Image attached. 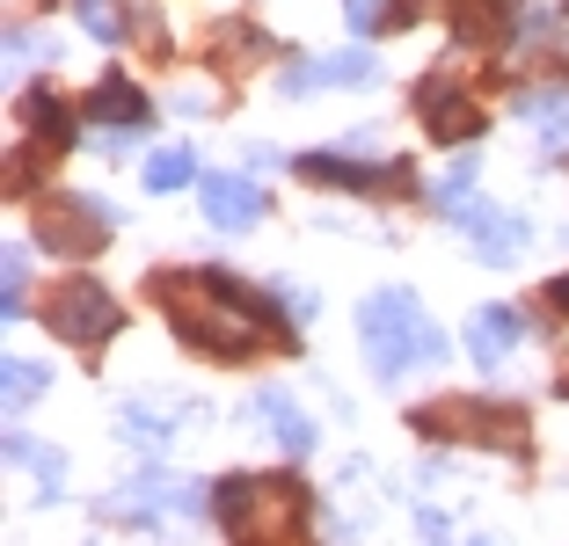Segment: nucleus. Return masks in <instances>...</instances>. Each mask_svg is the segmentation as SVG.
I'll return each instance as SVG.
<instances>
[{
    "label": "nucleus",
    "instance_id": "20e7f679",
    "mask_svg": "<svg viewBox=\"0 0 569 546\" xmlns=\"http://www.w3.org/2000/svg\"><path fill=\"white\" fill-rule=\"evenodd\" d=\"M423 437H452V445H489V452H519L526 445V415L503 401H423L417 408Z\"/></svg>",
    "mask_w": 569,
    "mask_h": 546
},
{
    "label": "nucleus",
    "instance_id": "aec40b11",
    "mask_svg": "<svg viewBox=\"0 0 569 546\" xmlns=\"http://www.w3.org/2000/svg\"><path fill=\"white\" fill-rule=\"evenodd\" d=\"M198 175V161H190V146H161L147 161V190H183V182Z\"/></svg>",
    "mask_w": 569,
    "mask_h": 546
},
{
    "label": "nucleus",
    "instance_id": "b1692460",
    "mask_svg": "<svg viewBox=\"0 0 569 546\" xmlns=\"http://www.w3.org/2000/svg\"><path fill=\"white\" fill-rule=\"evenodd\" d=\"M0 306H8V321L30 314V255L8 249V292H0Z\"/></svg>",
    "mask_w": 569,
    "mask_h": 546
},
{
    "label": "nucleus",
    "instance_id": "39448f33",
    "mask_svg": "<svg viewBox=\"0 0 569 546\" xmlns=\"http://www.w3.org/2000/svg\"><path fill=\"white\" fill-rule=\"evenodd\" d=\"M118 226V204L102 198H37V241H44L51 255H96Z\"/></svg>",
    "mask_w": 569,
    "mask_h": 546
},
{
    "label": "nucleus",
    "instance_id": "6e6552de",
    "mask_svg": "<svg viewBox=\"0 0 569 546\" xmlns=\"http://www.w3.org/2000/svg\"><path fill=\"white\" fill-rule=\"evenodd\" d=\"M198 204L219 233H241V226L263 219V190H256L249 175H198Z\"/></svg>",
    "mask_w": 569,
    "mask_h": 546
},
{
    "label": "nucleus",
    "instance_id": "cd10ccee",
    "mask_svg": "<svg viewBox=\"0 0 569 546\" xmlns=\"http://www.w3.org/2000/svg\"><path fill=\"white\" fill-rule=\"evenodd\" d=\"M270 546H300V532H292V539H270Z\"/></svg>",
    "mask_w": 569,
    "mask_h": 546
},
{
    "label": "nucleus",
    "instance_id": "9b49d317",
    "mask_svg": "<svg viewBox=\"0 0 569 546\" xmlns=\"http://www.w3.org/2000/svg\"><path fill=\"white\" fill-rule=\"evenodd\" d=\"M519 335H526V321L511 314V306H482V314L468 321V357L482 364V372H503L511 350H519Z\"/></svg>",
    "mask_w": 569,
    "mask_h": 546
},
{
    "label": "nucleus",
    "instance_id": "f257e3e1",
    "mask_svg": "<svg viewBox=\"0 0 569 546\" xmlns=\"http://www.w3.org/2000/svg\"><path fill=\"white\" fill-rule=\"evenodd\" d=\"M153 299H161V314L176 321V335L190 350L227 357V364L256 357L270 343V328H278V314L241 277H219V270H168V277H153Z\"/></svg>",
    "mask_w": 569,
    "mask_h": 546
},
{
    "label": "nucleus",
    "instance_id": "7ed1b4c3",
    "mask_svg": "<svg viewBox=\"0 0 569 546\" xmlns=\"http://www.w3.org/2000/svg\"><path fill=\"white\" fill-rule=\"evenodd\" d=\"M212 510L241 546H256V539H292L307 517V496H300V481H284V474H234V481H219Z\"/></svg>",
    "mask_w": 569,
    "mask_h": 546
},
{
    "label": "nucleus",
    "instance_id": "4468645a",
    "mask_svg": "<svg viewBox=\"0 0 569 546\" xmlns=\"http://www.w3.org/2000/svg\"><path fill=\"white\" fill-rule=\"evenodd\" d=\"M88 117H110V124H118V132H139V124H147V95H139L132 81H124V73H102L96 81V95H88Z\"/></svg>",
    "mask_w": 569,
    "mask_h": 546
},
{
    "label": "nucleus",
    "instance_id": "9d476101",
    "mask_svg": "<svg viewBox=\"0 0 569 546\" xmlns=\"http://www.w3.org/2000/svg\"><path fill=\"white\" fill-rule=\"evenodd\" d=\"M417 110H423V124H431V139H446V146H452V139H475L489 124L468 95H452V88H446V73H431V81L417 88Z\"/></svg>",
    "mask_w": 569,
    "mask_h": 546
},
{
    "label": "nucleus",
    "instance_id": "2eb2a0df",
    "mask_svg": "<svg viewBox=\"0 0 569 546\" xmlns=\"http://www.w3.org/2000/svg\"><path fill=\"white\" fill-rule=\"evenodd\" d=\"M168 496H176V481H168L161 466H147V474H139L132 488H118V496H102V510H96V517H132V525H147V517L161 510Z\"/></svg>",
    "mask_w": 569,
    "mask_h": 546
},
{
    "label": "nucleus",
    "instance_id": "a878e982",
    "mask_svg": "<svg viewBox=\"0 0 569 546\" xmlns=\"http://www.w3.org/2000/svg\"><path fill=\"white\" fill-rule=\"evenodd\" d=\"M343 16H351V30H380V22H387V0H343Z\"/></svg>",
    "mask_w": 569,
    "mask_h": 546
},
{
    "label": "nucleus",
    "instance_id": "1a4fd4ad",
    "mask_svg": "<svg viewBox=\"0 0 569 546\" xmlns=\"http://www.w3.org/2000/svg\"><path fill=\"white\" fill-rule=\"evenodd\" d=\"M300 175L307 182H329V190H409V168L402 161H395V168H366V161H351V153H307Z\"/></svg>",
    "mask_w": 569,
    "mask_h": 546
},
{
    "label": "nucleus",
    "instance_id": "f3484780",
    "mask_svg": "<svg viewBox=\"0 0 569 546\" xmlns=\"http://www.w3.org/2000/svg\"><path fill=\"white\" fill-rule=\"evenodd\" d=\"M8 459L30 466L44 496H59V488H67V452H59V445H30V437H8Z\"/></svg>",
    "mask_w": 569,
    "mask_h": 546
},
{
    "label": "nucleus",
    "instance_id": "ddd939ff",
    "mask_svg": "<svg viewBox=\"0 0 569 546\" xmlns=\"http://www.w3.org/2000/svg\"><path fill=\"white\" fill-rule=\"evenodd\" d=\"M372 81V59L366 51H336V59H315V67H292L284 73V88L292 95H307V88H366Z\"/></svg>",
    "mask_w": 569,
    "mask_h": 546
},
{
    "label": "nucleus",
    "instance_id": "dca6fc26",
    "mask_svg": "<svg viewBox=\"0 0 569 546\" xmlns=\"http://www.w3.org/2000/svg\"><path fill=\"white\" fill-rule=\"evenodd\" d=\"M511 22H519V0H452V30L468 44H497Z\"/></svg>",
    "mask_w": 569,
    "mask_h": 546
},
{
    "label": "nucleus",
    "instance_id": "5701e85b",
    "mask_svg": "<svg viewBox=\"0 0 569 546\" xmlns=\"http://www.w3.org/2000/svg\"><path fill=\"white\" fill-rule=\"evenodd\" d=\"M51 386V372L44 364H22V357H8V408H30L37 394Z\"/></svg>",
    "mask_w": 569,
    "mask_h": 546
},
{
    "label": "nucleus",
    "instance_id": "f8f14e48",
    "mask_svg": "<svg viewBox=\"0 0 569 546\" xmlns=\"http://www.w3.org/2000/svg\"><path fill=\"white\" fill-rule=\"evenodd\" d=\"M256 423H263V431L278 437V445L292 452V459H307V452H315V423H307L300 401L278 394V386H270V394H256Z\"/></svg>",
    "mask_w": 569,
    "mask_h": 546
},
{
    "label": "nucleus",
    "instance_id": "f03ea898",
    "mask_svg": "<svg viewBox=\"0 0 569 546\" xmlns=\"http://www.w3.org/2000/svg\"><path fill=\"white\" fill-rule=\"evenodd\" d=\"M358 335H366V357L380 380H402L409 364H438L446 357V335L431 328V314L417 306V292H372L358 306Z\"/></svg>",
    "mask_w": 569,
    "mask_h": 546
},
{
    "label": "nucleus",
    "instance_id": "423d86ee",
    "mask_svg": "<svg viewBox=\"0 0 569 546\" xmlns=\"http://www.w3.org/2000/svg\"><path fill=\"white\" fill-rule=\"evenodd\" d=\"M118 321H124V306L88 277L51 284V299H44V328L59 343H102V335H118Z\"/></svg>",
    "mask_w": 569,
    "mask_h": 546
},
{
    "label": "nucleus",
    "instance_id": "a211bd4d",
    "mask_svg": "<svg viewBox=\"0 0 569 546\" xmlns=\"http://www.w3.org/2000/svg\"><path fill=\"white\" fill-rule=\"evenodd\" d=\"M526 117H533V132L548 139L555 153L569 146V88H555V95H526Z\"/></svg>",
    "mask_w": 569,
    "mask_h": 546
},
{
    "label": "nucleus",
    "instance_id": "4be33fe9",
    "mask_svg": "<svg viewBox=\"0 0 569 546\" xmlns=\"http://www.w3.org/2000/svg\"><path fill=\"white\" fill-rule=\"evenodd\" d=\"M124 437H139V445H168V431H176V423H168V415H153V401H124Z\"/></svg>",
    "mask_w": 569,
    "mask_h": 546
},
{
    "label": "nucleus",
    "instance_id": "393cba45",
    "mask_svg": "<svg viewBox=\"0 0 569 546\" xmlns=\"http://www.w3.org/2000/svg\"><path fill=\"white\" fill-rule=\"evenodd\" d=\"M81 30L110 44V37H124V8L118 0H81Z\"/></svg>",
    "mask_w": 569,
    "mask_h": 546
},
{
    "label": "nucleus",
    "instance_id": "412c9836",
    "mask_svg": "<svg viewBox=\"0 0 569 546\" xmlns=\"http://www.w3.org/2000/svg\"><path fill=\"white\" fill-rule=\"evenodd\" d=\"M475 175H482V168L460 153V161H452V175L431 190V204H438V212H460V204H475Z\"/></svg>",
    "mask_w": 569,
    "mask_h": 546
},
{
    "label": "nucleus",
    "instance_id": "6ab92c4d",
    "mask_svg": "<svg viewBox=\"0 0 569 546\" xmlns=\"http://www.w3.org/2000/svg\"><path fill=\"white\" fill-rule=\"evenodd\" d=\"M22 110H30V132L37 139H51V146H67V139H73V117H67V102L51 95V88H37Z\"/></svg>",
    "mask_w": 569,
    "mask_h": 546
},
{
    "label": "nucleus",
    "instance_id": "bb28decb",
    "mask_svg": "<svg viewBox=\"0 0 569 546\" xmlns=\"http://www.w3.org/2000/svg\"><path fill=\"white\" fill-rule=\"evenodd\" d=\"M548 299H555V306L569 314V277H555V284H548Z\"/></svg>",
    "mask_w": 569,
    "mask_h": 546
},
{
    "label": "nucleus",
    "instance_id": "0eeeda50",
    "mask_svg": "<svg viewBox=\"0 0 569 546\" xmlns=\"http://www.w3.org/2000/svg\"><path fill=\"white\" fill-rule=\"evenodd\" d=\"M460 226H468V249L482 263H519L526 255V219L519 212H489V204H460Z\"/></svg>",
    "mask_w": 569,
    "mask_h": 546
}]
</instances>
